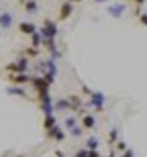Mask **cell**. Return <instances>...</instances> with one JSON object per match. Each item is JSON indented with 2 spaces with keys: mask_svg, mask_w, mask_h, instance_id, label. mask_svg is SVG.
Wrapping results in <instances>:
<instances>
[{
  "mask_svg": "<svg viewBox=\"0 0 147 157\" xmlns=\"http://www.w3.org/2000/svg\"><path fill=\"white\" fill-rule=\"evenodd\" d=\"M23 6H25V10H27V14H37L39 12V2L37 0H27Z\"/></svg>",
  "mask_w": 147,
  "mask_h": 157,
  "instance_id": "obj_15",
  "label": "cell"
},
{
  "mask_svg": "<svg viewBox=\"0 0 147 157\" xmlns=\"http://www.w3.org/2000/svg\"><path fill=\"white\" fill-rule=\"evenodd\" d=\"M74 157H88V149H86V147H80Z\"/></svg>",
  "mask_w": 147,
  "mask_h": 157,
  "instance_id": "obj_23",
  "label": "cell"
},
{
  "mask_svg": "<svg viewBox=\"0 0 147 157\" xmlns=\"http://www.w3.org/2000/svg\"><path fill=\"white\" fill-rule=\"evenodd\" d=\"M72 4H78V2H84V0H70Z\"/></svg>",
  "mask_w": 147,
  "mask_h": 157,
  "instance_id": "obj_30",
  "label": "cell"
},
{
  "mask_svg": "<svg viewBox=\"0 0 147 157\" xmlns=\"http://www.w3.org/2000/svg\"><path fill=\"white\" fill-rule=\"evenodd\" d=\"M72 12H74V4H72L70 0H65L64 4L59 6V21H68L72 17Z\"/></svg>",
  "mask_w": 147,
  "mask_h": 157,
  "instance_id": "obj_8",
  "label": "cell"
},
{
  "mask_svg": "<svg viewBox=\"0 0 147 157\" xmlns=\"http://www.w3.org/2000/svg\"><path fill=\"white\" fill-rule=\"evenodd\" d=\"M65 137H68V133H65L61 127H51V128H47V139H51V141H55V143H61V141H65Z\"/></svg>",
  "mask_w": 147,
  "mask_h": 157,
  "instance_id": "obj_5",
  "label": "cell"
},
{
  "mask_svg": "<svg viewBox=\"0 0 147 157\" xmlns=\"http://www.w3.org/2000/svg\"><path fill=\"white\" fill-rule=\"evenodd\" d=\"M94 2H108V0H94Z\"/></svg>",
  "mask_w": 147,
  "mask_h": 157,
  "instance_id": "obj_32",
  "label": "cell"
},
{
  "mask_svg": "<svg viewBox=\"0 0 147 157\" xmlns=\"http://www.w3.org/2000/svg\"><path fill=\"white\" fill-rule=\"evenodd\" d=\"M117 139H118V128H112L110 133H108V141H110V143H114Z\"/></svg>",
  "mask_w": 147,
  "mask_h": 157,
  "instance_id": "obj_22",
  "label": "cell"
},
{
  "mask_svg": "<svg viewBox=\"0 0 147 157\" xmlns=\"http://www.w3.org/2000/svg\"><path fill=\"white\" fill-rule=\"evenodd\" d=\"M0 35H2V33H0Z\"/></svg>",
  "mask_w": 147,
  "mask_h": 157,
  "instance_id": "obj_34",
  "label": "cell"
},
{
  "mask_svg": "<svg viewBox=\"0 0 147 157\" xmlns=\"http://www.w3.org/2000/svg\"><path fill=\"white\" fill-rule=\"evenodd\" d=\"M123 157H135V153H133V149H127V151H123Z\"/></svg>",
  "mask_w": 147,
  "mask_h": 157,
  "instance_id": "obj_27",
  "label": "cell"
},
{
  "mask_svg": "<svg viewBox=\"0 0 147 157\" xmlns=\"http://www.w3.org/2000/svg\"><path fill=\"white\" fill-rule=\"evenodd\" d=\"M55 155H57V157H65V155H64V153H61V151H57V153H55Z\"/></svg>",
  "mask_w": 147,
  "mask_h": 157,
  "instance_id": "obj_31",
  "label": "cell"
},
{
  "mask_svg": "<svg viewBox=\"0 0 147 157\" xmlns=\"http://www.w3.org/2000/svg\"><path fill=\"white\" fill-rule=\"evenodd\" d=\"M139 21H141V25H145V27H147V12L139 14Z\"/></svg>",
  "mask_w": 147,
  "mask_h": 157,
  "instance_id": "obj_26",
  "label": "cell"
},
{
  "mask_svg": "<svg viewBox=\"0 0 147 157\" xmlns=\"http://www.w3.org/2000/svg\"><path fill=\"white\" fill-rule=\"evenodd\" d=\"M68 135H70L72 139H80V137L84 135V127H82V124H76L74 128H70V131H68Z\"/></svg>",
  "mask_w": 147,
  "mask_h": 157,
  "instance_id": "obj_17",
  "label": "cell"
},
{
  "mask_svg": "<svg viewBox=\"0 0 147 157\" xmlns=\"http://www.w3.org/2000/svg\"><path fill=\"white\" fill-rule=\"evenodd\" d=\"M29 84L35 88V92H37V94L49 92V88H51V84H49V82L45 80L43 76H31V82H29Z\"/></svg>",
  "mask_w": 147,
  "mask_h": 157,
  "instance_id": "obj_4",
  "label": "cell"
},
{
  "mask_svg": "<svg viewBox=\"0 0 147 157\" xmlns=\"http://www.w3.org/2000/svg\"><path fill=\"white\" fill-rule=\"evenodd\" d=\"M80 90H82V94H86V96H90V94L94 92V90H90V88L86 86V84H80Z\"/></svg>",
  "mask_w": 147,
  "mask_h": 157,
  "instance_id": "obj_24",
  "label": "cell"
},
{
  "mask_svg": "<svg viewBox=\"0 0 147 157\" xmlns=\"http://www.w3.org/2000/svg\"><path fill=\"white\" fill-rule=\"evenodd\" d=\"M84 147L88 149V151H96L100 147V141H98V137L96 135H92V137H88V139L84 141Z\"/></svg>",
  "mask_w": 147,
  "mask_h": 157,
  "instance_id": "obj_14",
  "label": "cell"
},
{
  "mask_svg": "<svg viewBox=\"0 0 147 157\" xmlns=\"http://www.w3.org/2000/svg\"><path fill=\"white\" fill-rule=\"evenodd\" d=\"M88 157H100L98 151H88Z\"/></svg>",
  "mask_w": 147,
  "mask_h": 157,
  "instance_id": "obj_28",
  "label": "cell"
},
{
  "mask_svg": "<svg viewBox=\"0 0 147 157\" xmlns=\"http://www.w3.org/2000/svg\"><path fill=\"white\" fill-rule=\"evenodd\" d=\"M53 108H55L57 112H68V110H74L68 98H57V100H55V104H53Z\"/></svg>",
  "mask_w": 147,
  "mask_h": 157,
  "instance_id": "obj_10",
  "label": "cell"
},
{
  "mask_svg": "<svg viewBox=\"0 0 147 157\" xmlns=\"http://www.w3.org/2000/svg\"><path fill=\"white\" fill-rule=\"evenodd\" d=\"M18 2H21V4H25V2H27V0H18Z\"/></svg>",
  "mask_w": 147,
  "mask_h": 157,
  "instance_id": "obj_33",
  "label": "cell"
},
{
  "mask_svg": "<svg viewBox=\"0 0 147 157\" xmlns=\"http://www.w3.org/2000/svg\"><path fill=\"white\" fill-rule=\"evenodd\" d=\"M8 80H10L14 86H25L27 82H31V76L29 74H10Z\"/></svg>",
  "mask_w": 147,
  "mask_h": 157,
  "instance_id": "obj_9",
  "label": "cell"
},
{
  "mask_svg": "<svg viewBox=\"0 0 147 157\" xmlns=\"http://www.w3.org/2000/svg\"><path fill=\"white\" fill-rule=\"evenodd\" d=\"M76 124H78V118H76V117H65V122H64L65 131H70V128H74Z\"/></svg>",
  "mask_w": 147,
  "mask_h": 157,
  "instance_id": "obj_21",
  "label": "cell"
},
{
  "mask_svg": "<svg viewBox=\"0 0 147 157\" xmlns=\"http://www.w3.org/2000/svg\"><path fill=\"white\" fill-rule=\"evenodd\" d=\"M39 33L43 35V41L55 39V37H57V33H59L57 23H55V21H51V18H45V21H43V27L39 29Z\"/></svg>",
  "mask_w": 147,
  "mask_h": 157,
  "instance_id": "obj_1",
  "label": "cell"
},
{
  "mask_svg": "<svg viewBox=\"0 0 147 157\" xmlns=\"http://www.w3.org/2000/svg\"><path fill=\"white\" fill-rule=\"evenodd\" d=\"M39 53H41V49L39 47H27V51H25V57H39Z\"/></svg>",
  "mask_w": 147,
  "mask_h": 157,
  "instance_id": "obj_20",
  "label": "cell"
},
{
  "mask_svg": "<svg viewBox=\"0 0 147 157\" xmlns=\"http://www.w3.org/2000/svg\"><path fill=\"white\" fill-rule=\"evenodd\" d=\"M18 31H21V33H23V35H33V33H37V27L33 23H27V21H23V23H18Z\"/></svg>",
  "mask_w": 147,
  "mask_h": 157,
  "instance_id": "obj_11",
  "label": "cell"
},
{
  "mask_svg": "<svg viewBox=\"0 0 147 157\" xmlns=\"http://www.w3.org/2000/svg\"><path fill=\"white\" fill-rule=\"evenodd\" d=\"M104 102H106V96L102 92H92L86 100V106H92L94 110H102L104 108Z\"/></svg>",
  "mask_w": 147,
  "mask_h": 157,
  "instance_id": "obj_3",
  "label": "cell"
},
{
  "mask_svg": "<svg viewBox=\"0 0 147 157\" xmlns=\"http://www.w3.org/2000/svg\"><path fill=\"white\" fill-rule=\"evenodd\" d=\"M80 122H82L84 131H90V128L96 127V117L90 112H80Z\"/></svg>",
  "mask_w": 147,
  "mask_h": 157,
  "instance_id": "obj_6",
  "label": "cell"
},
{
  "mask_svg": "<svg viewBox=\"0 0 147 157\" xmlns=\"http://www.w3.org/2000/svg\"><path fill=\"white\" fill-rule=\"evenodd\" d=\"M57 124V118H55V114H45V121H43V127H45V131L51 127H55Z\"/></svg>",
  "mask_w": 147,
  "mask_h": 157,
  "instance_id": "obj_18",
  "label": "cell"
},
{
  "mask_svg": "<svg viewBox=\"0 0 147 157\" xmlns=\"http://www.w3.org/2000/svg\"><path fill=\"white\" fill-rule=\"evenodd\" d=\"M31 45H33V47H41L43 45V35L39 33V31L31 35Z\"/></svg>",
  "mask_w": 147,
  "mask_h": 157,
  "instance_id": "obj_19",
  "label": "cell"
},
{
  "mask_svg": "<svg viewBox=\"0 0 147 157\" xmlns=\"http://www.w3.org/2000/svg\"><path fill=\"white\" fill-rule=\"evenodd\" d=\"M117 151H121V153L127 151V143H125V141H118L117 143Z\"/></svg>",
  "mask_w": 147,
  "mask_h": 157,
  "instance_id": "obj_25",
  "label": "cell"
},
{
  "mask_svg": "<svg viewBox=\"0 0 147 157\" xmlns=\"http://www.w3.org/2000/svg\"><path fill=\"white\" fill-rule=\"evenodd\" d=\"M6 92L10 94V96H21V98H29V94H27V90H25L23 86H14V84H12V86H8V90H6Z\"/></svg>",
  "mask_w": 147,
  "mask_h": 157,
  "instance_id": "obj_13",
  "label": "cell"
},
{
  "mask_svg": "<svg viewBox=\"0 0 147 157\" xmlns=\"http://www.w3.org/2000/svg\"><path fill=\"white\" fill-rule=\"evenodd\" d=\"M4 71H8V74H27V71H29V57L23 55L21 59L4 65Z\"/></svg>",
  "mask_w": 147,
  "mask_h": 157,
  "instance_id": "obj_2",
  "label": "cell"
},
{
  "mask_svg": "<svg viewBox=\"0 0 147 157\" xmlns=\"http://www.w3.org/2000/svg\"><path fill=\"white\" fill-rule=\"evenodd\" d=\"M14 25V14L12 12H0V31H8Z\"/></svg>",
  "mask_w": 147,
  "mask_h": 157,
  "instance_id": "obj_7",
  "label": "cell"
},
{
  "mask_svg": "<svg viewBox=\"0 0 147 157\" xmlns=\"http://www.w3.org/2000/svg\"><path fill=\"white\" fill-rule=\"evenodd\" d=\"M127 10V4H123V2H118V4H110L108 6V14H112V17H123V12Z\"/></svg>",
  "mask_w": 147,
  "mask_h": 157,
  "instance_id": "obj_12",
  "label": "cell"
},
{
  "mask_svg": "<svg viewBox=\"0 0 147 157\" xmlns=\"http://www.w3.org/2000/svg\"><path fill=\"white\" fill-rule=\"evenodd\" d=\"M133 2H135L137 6H143V4H145V0H133Z\"/></svg>",
  "mask_w": 147,
  "mask_h": 157,
  "instance_id": "obj_29",
  "label": "cell"
},
{
  "mask_svg": "<svg viewBox=\"0 0 147 157\" xmlns=\"http://www.w3.org/2000/svg\"><path fill=\"white\" fill-rule=\"evenodd\" d=\"M68 100H70V104H72V108H74V110H78V108H80V106H82V96H78V94H72V96H68Z\"/></svg>",
  "mask_w": 147,
  "mask_h": 157,
  "instance_id": "obj_16",
  "label": "cell"
}]
</instances>
